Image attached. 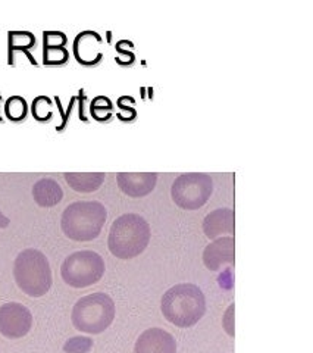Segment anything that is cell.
<instances>
[{
	"label": "cell",
	"instance_id": "cell-25",
	"mask_svg": "<svg viewBox=\"0 0 313 353\" xmlns=\"http://www.w3.org/2000/svg\"><path fill=\"white\" fill-rule=\"evenodd\" d=\"M54 102H56V106H58V109L61 110V114H62V124L56 127V131H63V130H65V127H66V124H68V119H70V115H71V112H72V108H74V105H75V102H77V96H74V97L71 99L70 108H68V110H66V112H65V110L62 109L61 99H59L58 96L54 97Z\"/></svg>",
	"mask_w": 313,
	"mask_h": 353
},
{
	"label": "cell",
	"instance_id": "cell-19",
	"mask_svg": "<svg viewBox=\"0 0 313 353\" xmlns=\"http://www.w3.org/2000/svg\"><path fill=\"white\" fill-rule=\"evenodd\" d=\"M31 114L39 123H48L53 118V102L49 96H37L31 105Z\"/></svg>",
	"mask_w": 313,
	"mask_h": 353
},
{
	"label": "cell",
	"instance_id": "cell-21",
	"mask_svg": "<svg viewBox=\"0 0 313 353\" xmlns=\"http://www.w3.org/2000/svg\"><path fill=\"white\" fill-rule=\"evenodd\" d=\"M118 57L115 58L117 63L121 66H131L136 62V53H134V43L130 40H119L115 44Z\"/></svg>",
	"mask_w": 313,
	"mask_h": 353
},
{
	"label": "cell",
	"instance_id": "cell-7",
	"mask_svg": "<svg viewBox=\"0 0 313 353\" xmlns=\"http://www.w3.org/2000/svg\"><path fill=\"white\" fill-rule=\"evenodd\" d=\"M214 192V181L210 175L202 172H188L174 181L171 196L176 206L185 211H196L206 205Z\"/></svg>",
	"mask_w": 313,
	"mask_h": 353
},
{
	"label": "cell",
	"instance_id": "cell-22",
	"mask_svg": "<svg viewBox=\"0 0 313 353\" xmlns=\"http://www.w3.org/2000/svg\"><path fill=\"white\" fill-rule=\"evenodd\" d=\"M131 96H121L117 101V106L119 109V112L117 114V118L122 123H132L137 118V109L134 108L136 105H127L131 101Z\"/></svg>",
	"mask_w": 313,
	"mask_h": 353
},
{
	"label": "cell",
	"instance_id": "cell-6",
	"mask_svg": "<svg viewBox=\"0 0 313 353\" xmlns=\"http://www.w3.org/2000/svg\"><path fill=\"white\" fill-rule=\"evenodd\" d=\"M62 280L74 289H85L102 280L105 261L93 250H80L66 258L61 267Z\"/></svg>",
	"mask_w": 313,
	"mask_h": 353
},
{
	"label": "cell",
	"instance_id": "cell-20",
	"mask_svg": "<svg viewBox=\"0 0 313 353\" xmlns=\"http://www.w3.org/2000/svg\"><path fill=\"white\" fill-rule=\"evenodd\" d=\"M70 61L66 48H43V63L46 66H62Z\"/></svg>",
	"mask_w": 313,
	"mask_h": 353
},
{
	"label": "cell",
	"instance_id": "cell-18",
	"mask_svg": "<svg viewBox=\"0 0 313 353\" xmlns=\"http://www.w3.org/2000/svg\"><path fill=\"white\" fill-rule=\"evenodd\" d=\"M5 115L12 123H21L28 115V103L22 96H10L5 102Z\"/></svg>",
	"mask_w": 313,
	"mask_h": 353
},
{
	"label": "cell",
	"instance_id": "cell-13",
	"mask_svg": "<svg viewBox=\"0 0 313 353\" xmlns=\"http://www.w3.org/2000/svg\"><path fill=\"white\" fill-rule=\"evenodd\" d=\"M236 230V216L231 209L222 208L210 212L203 221V231L208 239L216 240L221 236L234 234Z\"/></svg>",
	"mask_w": 313,
	"mask_h": 353
},
{
	"label": "cell",
	"instance_id": "cell-8",
	"mask_svg": "<svg viewBox=\"0 0 313 353\" xmlns=\"http://www.w3.org/2000/svg\"><path fill=\"white\" fill-rule=\"evenodd\" d=\"M32 315L30 309L17 302L0 306V334L10 340H17L30 333Z\"/></svg>",
	"mask_w": 313,
	"mask_h": 353
},
{
	"label": "cell",
	"instance_id": "cell-10",
	"mask_svg": "<svg viewBox=\"0 0 313 353\" xmlns=\"http://www.w3.org/2000/svg\"><path fill=\"white\" fill-rule=\"evenodd\" d=\"M236 259V241L234 236H225L214 240L203 252L205 267L209 271H219L223 265H234Z\"/></svg>",
	"mask_w": 313,
	"mask_h": 353
},
{
	"label": "cell",
	"instance_id": "cell-23",
	"mask_svg": "<svg viewBox=\"0 0 313 353\" xmlns=\"http://www.w3.org/2000/svg\"><path fill=\"white\" fill-rule=\"evenodd\" d=\"M93 347V340L90 337H72L66 341L63 350L66 353H87Z\"/></svg>",
	"mask_w": 313,
	"mask_h": 353
},
{
	"label": "cell",
	"instance_id": "cell-4",
	"mask_svg": "<svg viewBox=\"0 0 313 353\" xmlns=\"http://www.w3.org/2000/svg\"><path fill=\"white\" fill-rule=\"evenodd\" d=\"M14 277L17 285L30 297L48 294L53 283L50 263L37 249H26L19 253L14 263Z\"/></svg>",
	"mask_w": 313,
	"mask_h": 353
},
{
	"label": "cell",
	"instance_id": "cell-15",
	"mask_svg": "<svg viewBox=\"0 0 313 353\" xmlns=\"http://www.w3.org/2000/svg\"><path fill=\"white\" fill-rule=\"evenodd\" d=\"M32 197L41 208H53L61 203L63 190L59 183L53 179H41L32 187Z\"/></svg>",
	"mask_w": 313,
	"mask_h": 353
},
{
	"label": "cell",
	"instance_id": "cell-14",
	"mask_svg": "<svg viewBox=\"0 0 313 353\" xmlns=\"http://www.w3.org/2000/svg\"><path fill=\"white\" fill-rule=\"evenodd\" d=\"M36 37L30 31H9L8 32V63L15 65V53L22 52L27 54L28 61L37 66L36 59L31 57L30 49L36 48Z\"/></svg>",
	"mask_w": 313,
	"mask_h": 353
},
{
	"label": "cell",
	"instance_id": "cell-11",
	"mask_svg": "<svg viewBox=\"0 0 313 353\" xmlns=\"http://www.w3.org/2000/svg\"><path fill=\"white\" fill-rule=\"evenodd\" d=\"M134 353H176V341L162 328H149L137 339Z\"/></svg>",
	"mask_w": 313,
	"mask_h": 353
},
{
	"label": "cell",
	"instance_id": "cell-2",
	"mask_svg": "<svg viewBox=\"0 0 313 353\" xmlns=\"http://www.w3.org/2000/svg\"><path fill=\"white\" fill-rule=\"evenodd\" d=\"M150 236V227L146 219L139 214H125L112 224L108 246L115 258L132 259L146 250Z\"/></svg>",
	"mask_w": 313,
	"mask_h": 353
},
{
	"label": "cell",
	"instance_id": "cell-12",
	"mask_svg": "<svg viewBox=\"0 0 313 353\" xmlns=\"http://www.w3.org/2000/svg\"><path fill=\"white\" fill-rule=\"evenodd\" d=\"M117 181L122 193L130 197H144L150 194L156 183L158 174L156 172H119L117 174Z\"/></svg>",
	"mask_w": 313,
	"mask_h": 353
},
{
	"label": "cell",
	"instance_id": "cell-27",
	"mask_svg": "<svg viewBox=\"0 0 313 353\" xmlns=\"http://www.w3.org/2000/svg\"><path fill=\"white\" fill-rule=\"evenodd\" d=\"M77 101L80 102V105H78V106H80V119L84 121V123H87L88 118H85V114H84V102H85V93H84V90H80V93H78Z\"/></svg>",
	"mask_w": 313,
	"mask_h": 353
},
{
	"label": "cell",
	"instance_id": "cell-3",
	"mask_svg": "<svg viewBox=\"0 0 313 353\" xmlns=\"http://www.w3.org/2000/svg\"><path fill=\"white\" fill-rule=\"evenodd\" d=\"M106 218V208L100 202H74L63 211L61 227L71 240L92 241L102 233Z\"/></svg>",
	"mask_w": 313,
	"mask_h": 353
},
{
	"label": "cell",
	"instance_id": "cell-24",
	"mask_svg": "<svg viewBox=\"0 0 313 353\" xmlns=\"http://www.w3.org/2000/svg\"><path fill=\"white\" fill-rule=\"evenodd\" d=\"M68 39L62 31H44L43 32V48H65Z\"/></svg>",
	"mask_w": 313,
	"mask_h": 353
},
{
	"label": "cell",
	"instance_id": "cell-1",
	"mask_svg": "<svg viewBox=\"0 0 313 353\" xmlns=\"http://www.w3.org/2000/svg\"><path fill=\"white\" fill-rule=\"evenodd\" d=\"M162 314L166 321L188 328L196 325L206 312V299L200 287L196 284H176L168 290L161 302Z\"/></svg>",
	"mask_w": 313,
	"mask_h": 353
},
{
	"label": "cell",
	"instance_id": "cell-29",
	"mask_svg": "<svg viewBox=\"0 0 313 353\" xmlns=\"http://www.w3.org/2000/svg\"><path fill=\"white\" fill-rule=\"evenodd\" d=\"M0 102H2V94H0ZM0 123H3V118L0 117Z\"/></svg>",
	"mask_w": 313,
	"mask_h": 353
},
{
	"label": "cell",
	"instance_id": "cell-26",
	"mask_svg": "<svg viewBox=\"0 0 313 353\" xmlns=\"http://www.w3.org/2000/svg\"><path fill=\"white\" fill-rule=\"evenodd\" d=\"M222 325H223V328H225L227 333L234 337V334H236V333H234V303L228 307V311L225 312Z\"/></svg>",
	"mask_w": 313,
	"mask_h": 353
},
{
	"label": "cell",
	"instance_id": "cell-17",
	"mask_svg": "<svg viewBox=\"0 0 313 353\" xmlns=\"http://www.w3.org/2000/svg\"><path fill=\"white\" fill-rule=\"evenodd\" d=\"M114 102L108 96H96L90 103V115L97 123H108L114 117Z\"/></svg>",
	"mask_w": 313,
	"mask_h": 353
},
{
	"label": "cell",
	"instance_id": "cell-16",
	"mask_svg": "<svg viewBox=\"0 0 313 353\" xmlns=\"http://www.w3.org/2000/svg\"><path fill=\"white\" fill-rule=\"evenodd\" d=\"M66 183L78 193H93L105 181L103 172H65Z\"/></svg>",
	"mask_w": 313,
	"mask_h": 353
},
{
	"label": "cell",
	"instance_id": "cell-28",
	"mask_svg": "<svg viewBox=\"0 0 313 353\" xmlns=\"http://www.w3.org/2000/svg\"><path fill=\"white\" fill-rule=\"evenodd\" d=\"M8 225H9V219L2 212H0V228H5Z\"/></svg>",
	"mask_w": 313,
	"mask_h": 353
},
{
	"label": "cell",
	"instance_id": "cell-5",
	"mask_svg": "<svg viewBox=\"0 0 313 353\" xmlns=\"http://www.w3.org/2000/svg\"><path fill=\"white\" fill-rule=\"evenodd\" d=\"M115 302L105 293H93L81 297L72 309L74 327L87 334H100L115 319Z\"/></svg>",
	"mask_w": 313,
	"mask_h": 353
},
{
	"label": "cell",
	"instance_id": "cell-9",
	"mask_svg": "<svg viewBox=\"0 0 313 353\" xmlns=\"http://www.w3.org/2000/svg\"><path fill=\"white\" fill-rule=\"evenodd\" d=\"M103 39L96 31H83L74 39L72 52L75 61L83 66H96L103 59Z\"/></svg>",
	"mask_w": 313,
	"mask_h": 353
}]
</instances>
